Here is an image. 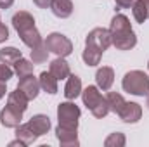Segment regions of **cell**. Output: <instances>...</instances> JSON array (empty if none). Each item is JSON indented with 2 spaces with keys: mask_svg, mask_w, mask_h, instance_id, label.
Masks as SVG:
<instances>
[{
  "mask_svg": "<svg viewBox=\"0 0 149 147\" xmlns=\"http://www.w3.org/2000/svg\"><path fill=\"white\" fill-rule=\"evenodd\" d=\"M111 33V45H114L118 50H130L137 45V37L132 30L130 19L125 14H114L109 24Z\"/></svg>",
  "mask_w": 149,
  "mask_h": 147,
  "instance_id": "cell-1",
  "label": "cell"
},
{
  "mask_svg": "<svg viewBox=\"0 0 149 147\" xmlns=\"http://www.w3.org/2000/svg\"><path fill=\"white\" fill-rule=\"evenodd\" d=\"M12 26L14 30L17 31V35L21 38V42L30 47V49H35L37 45H40L43 40L42 35L35 26V17L28 12V10H19L12 16Z\"/></svg>",
  "mask_w": 149,
  "mask_h": 147,
  "instance_id": "cell-2",
  "label": "cell"
},
{
  "mask_svg": "<svg viewBox=\"0 0 149 147\" xmlns=\"http://www.w3.org/2000/svg\"><path fill=\"white\" fill-rule=\"evenodd\" d=\"M81 99H83V104L87 106V109H90V112L95 118H101L102 119V118H106L111 112L106 97L99 92V87L88 85L85 90H81Z\"/></svg>",
  "mask_w": 149,
  "mask_h": 147,
  "instance_id": "cell-3",
  "label": "cell"
},
{
  "mask_svg": "<svg viewBox=\"0 0 149 147\" xmlns=\"http://www.w3.org/2000/svg\"><path fill=\"white\" fill-rule=\"evenodd\" d=\"M121 87L130 95L144 97L149 94V76L141 69H132V71L125 73L123 80H121Z\"/></svg>",
  "mask_w": 149,
  "mask_h": 147,
  "instance_id": "cell-4",
  "label": "cell"
},
{
  "mask_svg": "<svg viewBox=\"0 0 149 147\" xmlns=\"http://www.w3.org/2000/svg\"><path fill=\"white\" fill-rule=\"evenodd\" d=\"M43 43L49 49V52L56 54L57 57H68V55L73 54V43H71V40L66 35H63V33H50V35H47Z\"/></svg>",
  "mask_w": 149,
  "mask_h": 147,
  "instance_id": "cell-5",
  "label": "cell"
},
{
  "mask_svg": "<svg viewBox=\"0 0 149 147\" xmlns=\"http://www.w3.org/2000/svg\"><path fill=\"white\" fill-rule=\"evenodd\" d=\"M81 116L80 107L74 104L73 101H66L61 102L57 106V125L63 126H71V128H78V119Z\"/></svg>",
  "mask_w": 149,
  "mask_h": 147,
  "instance_id": "cell-6",
  "label": "cell"
},
{
  "mask_svg": "<svg viewBox=\"0 0 149 147\" xmlns=\"http://www.w3.org/2000/svg\"><path fill=\"white\" fill-rule=\"evenodd\" d=\"M85 45H94L95 49H99L102 52L108 50L111 47V33H109V30H106V28H94L85 38Z\"/></svg>",
  "mask_w": 149,
  "mask_h": 147,
  "instance_id": "cell-7",
  "label": "cell"
},
{
  "mask_svg": "<svg viewBox=\"0 0 149 147\" xmlns=\"http://www.w3.org/2000/svg\"><path fill=\"white\" fill-rule=\"evenodd\" d=\"M56 137H57L59 144H61L63 147H76V146H80V140H78V128L57 125V126H56Z\"/></svg>",
  "mask_w": 149,
  "mask_h": 147,
  "instance_id": "cell-8",
  "label": "cell"
},
{
  "mask_svg": "<svg viewBox=\"0 0 149 147\" xmlns=\"http://www.w3.org/2000/svg\"><path fill=\"white\" fill-rule=\"evenodd\" d=\"M118 116H120V119H121L123 123L134 125V123H137V121L142 118V107H141V104H137V102H125L123 107L118 112Z\"/></svg>",
  "mask_w": 149,
  "mask_h": 147,
  "instance_id": "cell-9",
  "label": "cell"
},
{
  "mask_svg": "<svg viewBox=\"0 0 149 147\" xmlns=\"http://www.w3.org/2000/svg\"><path fill=\"white\" fill-rule=\"evenodd\" d=\"M17 88L30 99H37L38 97V92H40V81L38 78H35L33 74H28V76H23L19 78V83H17Z\"/></svg>",
  "mask_w": 149,
  "mask_h": 147,
  "instance_id": "cell-10",
  "label": "cell"
},
{
  "mask_svg": "<svg viewBox=\"0 0 149 147\" xmlns=\"http://www.w3.org/2000/svg\"><path fill=\"white\" fill-rule=\"evenodd\" d=\"M21 119H23V112H19L10 106H5L0 111V123L5 128H16L17 125H21Z\"/></svg>",
  "mask_w": 149,
  "mask_h": 147,
  "instance_id": "cell-11",
  "label": "cell"
},
{
  "mask_svg": "<svg viewBox=\"0 0 149 147\" xmlns=\"http://www.w3.org/2000/svg\"><path fill=\"white\" fill-rule=\"evenodd\" d=\"M95 81H97V87L99 90H104V92H109V88L114 83V69L109 66H102L97 69L95 73Z\"/></svg>",
  "mask_w": 149,
  "mask_h": 147,
  "instance_id": "cell-12",
  "label": "cell"
},
{
  "mask_svg": "<svg viewBox=\"0 0 149 147\" xmlns=\"http://www.w3.org/2000/svg\"><path fill=\"white\" fill-rule=\"evenodd\" d=\"M49 71L54 74L57 80H66L70 74H71V69H70V64L64 57H56L54 61H50L49 64Z\"/></svg>",
  "mask_w": 149,
  "mask_h": 147,
  "instance_id": "cell-13",
  "label": "cell"
},
{
  "mask_svg": "<svg viewBox=\"0 0 149 147\" xmlns=\"http://www.w3.org/2000/svg\"><path fill=\"white\" fill-rule=\"evenodd\" d=\"M28 125L31 126V130L37 133L38 137L49 133V130H50V119L45 114H35V116H31L30 121H28Z\"/></svg>",
  "mask_w": 149,
  "mask_h": 147,
  "instance_id": "cell-14",
  "label": "cell"
},
{
  "mask_svg": "<svg viewBox=\"0 0 149 147\" xmlns=\"http://www.w3.org/2000/svg\"><path fill=\"white\" fill-rule=\"evenodd\" d=\"M50 10L56 17L59 19H66L73 14V2L71 0H52L50 3Z\"/></svg>",
  "mask_w": 149,
  "mask_h": 147,
  "instance_id": "cell-15",
  "label": "cell"
},
{
  "mask_svg": "<svg viewBox=\"0 0 149 147\" xmlns=\"http://www.w3.org/2000/svg\"><path fill=\"white\" fill-rule=\"evenodd\" d=\"M78 95H81V80L76 74H70L66 78V87H64V97L68 101H74Z\"/></svg>",
  "mask_w": 149,
  "mask_h": 147,
  "instance_id": "cell-16",
  "label": "cell"
},
{
  "mask_svg": "<svg viewBox=\"0 0 149 147\" xmlns=\"http://www.w3.org/2000/svg\"><path fill=\"white\" fill-rule=\"evenodd\" d=\"M28 102H30V99L19 88H16L14 92H10L9 94V99H7V106L17 109L19 112H24V111L28 109Z\"/></svg>",
  "mask_w": 149,
  "mask_h": 147,
  "instance_id": "cell-17",
  "label": "cell"
},
{
  "mask_svg": "<svg viewBox=\"0 0 149 147\" xmlns=\"http://www.w3.org/2000/svg\"><path fill=\"white\" fill-rule=\"evenodd\" d=\"M38 81H40V88H42L43 92H47V94H50V95L57 94V81H59V80L50 73V71H42L40 76H38Z\"/></svg>",
  "mask_w": 149,
  "mask_h": 147,
  "instance_id": "cell-18",
  "label": "cell"
},
{
  "mask_svg": "<svg viewBox=\"0 0 149 147\" xmlns=\"http://www.w3.org/2000/svg\"><path fill=\"white\" fill-rule=\"evenodd\" d=\"M16 139H19L24 146H31L38 139V135L31 130V126L28 123H24V125H17L16 126Z\"/></svg>",
  "mask_w": 149,
  "mask_h": 147,
  "instance_id": "cell-19",
  "label": "cell"
},
{
  "mask_svg": "<svg viewBox=\"0 0 149 147\" xmlns=\"http://www.w3.org/2000/svg\"><path fill=\"white\" fill-rule=\"evenodd\" d=\"M102 50H99V49H95L94 45H85V50H83V54H81V59H83V62L87 64V66H97L99 62H101V57H102Z\"/></svg>",
  "mask_w": 149,
  "mask_h": 147,
  "instance_id": "cell-20",
  "label": "cell"
},
{
  "mask_svg": "<svg viewBox=\"0 0 149 147\" xmlns=\"http://www.w3.org/2000/svg\"><path fill=\"white\" fill-rule=\"evenodd\" d=\"M21 57H23V52L17 50L16 47H3V49H0V62H3V64L14 66Z\"/></svg>",
  "mask_w": 149,
  "mask_h": 147,
  "instance_id": "cell-21",
  "label": "cell"
},
{
  "mask_svg": "<svg viewBox=\"0 0 149 147\" xmlns=\"http://www.w3.org/2000/svg\"><path fill=\"white\" fill-rule=\"evenodd\" d=\"M132 14H134V19L137 23H146L149 17L148 12V5H146V0H135L134 5H132Z\"/></svg>",
  "mask_w": 149,
  "mask_h": 147,
  "instance_id": "cell-22",
  "label": "cell"
},
{
  "mask_svg": "<svg viewBox=\"0 0 149 147\" xmlns=\"http://www.w3.org/2000/svg\"><path fill=\"white\" fill-rule=\"evenodd\" d=\"M33 69H35L33 61H28V59H24V57H21V59L14 64V73L17 74L19 78L28 76V74H33Z\"/></svg>",
  "mask_w": 149,
  "mask_h": 147,
  "instance_id": "cell-23",
  "label": "cell"
},
{
  "mask_svg": "<svg viewBox=\"0 0 149 147\" xmlns=\"http://www.w3.org/2000/svg\"><path fill=\"white\" fill-rule=\"evenodd\" d=\"M106 101H108V106H109V111L114 112V114H118L120 109L123 107V104L127 102L125 99H123V95L121 94H116V92H109L108 95H106Z\"/></svg>",
  "mask_w": 149,
  "mask_h": 147,
  "instance_id": "cell-24",
  "label": "cell"
},
{
  "mask_svg": "<svg viewBox=\"0 0 149 147\" xmlns=\"http://www.w3.org/2000/svg\"><path fill=\"white\" fill-rule=\"evenodd\" d=\"M47 57H49V49L45 47L43 42H42L40 45H37L35 49H31V61H33V64H42V62H45Z\"/></svg>",
  "mask_w": 149,
  "mask_h": 147,
  "instance_id": "cell-25",
  "label": "cell"
},
{
  "mask_svg": "<svg viewBox=\"0 0 149 147\" xmlns=\"http://www.w3.org/2000/svg\"><path fill=\"white\" fill-rule=\"evenodd\" d=\"M125 144H127V139H125V135L121 132H114L104 140L106 147H123Z\"/></svg>",
  "mask_w": 149,
  "mask_h": 147,
  "instance_id": "cell-26",
  "label": "cell"
},
{
  "mask_svg": "<svg viewBox=\"0 0 149 147\" xmlns=\"http://www.w3.org/2000/svg\"><path fill=\"white\" fill-rule=\"evenodd\" d=\"M12 76H14V69H12L9 64H3V62H0V80H3V81H9Z\"/></svg>",
  "mask_w": 149,
  "mask_h": 147,
  "instance_id": "cell-27",
  "label": "cell"
},
{
  "mask_svg": "<svg viewBox=\"0 0 149 147\" xmlns=\"http://www.w3.org/2000/svg\"><path fill=\"white\" fill-rule=\"evenodd\" d=\"M7 40H9V30L3 23H0V43H3Z\"/></svg>",
  "mask_w": 149,
  "mask_h": 147,
  "instance_id": "cell-28",
  "label": "cell"
},
{
  "mask_svg": "<svg viewBox=\"0 0 149 147\" xmlns=\"http://www.w3.org/2000/svg\"><path fill=\"white\" fill-rule=\"evenodd\" d=\"M134 2L135 0H114L116 7H120V9H130L134 5Z\"/></svg>",
  "mask_w": 149,
  "mask_h": 147,
  "instance_id": "cell-29",
  "label": "cell"
},
{
  "mask_svg": "<svg viewBox=\"0 0 149 147\" xmlns=\"http://www.w3.org/2000/svg\"><path fill=\"white\" fill-rule=\"evenodd\" d=\"M33 3L37 7H40V9H49L50 3H52V0H33Z\"/></svg>",
  "mask_w": 149,
  "mask_h": 147,
  "instance_id": "cell-30",
  "label": "cell"
},
{
  "mask_svg": "<svg viewBox=\"0 0 149 147\" xmlns=\"http://www.w3.org/2000/svg\"><path fill=\"white\" fill-rule=\"evenodd\" d=\"M5 92H7V81H3V80H0V99H3V95H5Z\"/></svg>",
  "mask_w": 149,
  "mask_h": 147,
  "instance_id": "cell-31",
  "label": "cell"
},
{
  "mask_svg": "<svg viewBox=\"0 0 149 147\" xmlns=\"http://www.w3.org/2000/svg\"><path fill=\"white\" fill-rule=\"evenodd\" d=\"M12 3H14V0H0V9H9V7H12Z\"/></svg>",
  "mask_w": 149,
  "mask_h": 147,
  "instance_id": "cell-32",
  "label": "cell"
},
{
  "mask_svg": "<svg viewBox=\"0 0 149 147\" xmlns=\"http://www.w3.org/2000/svg\"><path fill=\"white\" fill-rule=\"evenodd\" d=\"M16 146H19V147H26L19 139H16V140H12V142H9V147H16Z\"/></svg>",
  "mask_w": 149,
  "mask_h": 147,
  "instance_id": "cell-33",
  "label": "cell"
},
{
  "mask_svg": "<svg viewBox=\"0 0 149 147\" xmlns=\"http://www.w3.org/2000/svg\"><path fill=\"white\" fill-rule=\"evenodd\" d=\"M146 106H148V109H149V94H148V101H146Z\"/></svg>",
  "mask_w": 149,
  "mask_h": 147,
  "instance_id": "cell-34",
  "label": "cell"
},
{
  "mask_svg": "<svg viewBox=\"0 0 149 147\" xmlns=\"http://www.w3.org/2000/svg\"><path fill=\"white\" fill-rule=\"evenodd\" d=\"M146 5H148V12H149V0H146Z\"/></svg>",
  "mask_w": 149,
  "mask_h": 147,
  "instance_id": "cell-35",
  "label": "cell"
},
{
  "mask_svg": "<svg viewBox=\"0 0 149 147\" xmlns=\"http://www.w3.org/2000/svg\"><path fill=\"white\" fill-rule=\"evenodd\" d=\"M148 69H149V61H148Z\"/></svg>",
  "mask_w": 149,
  "mask_h": 147,
  "instance_id": "cell-36",
  "label": "cell"
}]
</instances>
